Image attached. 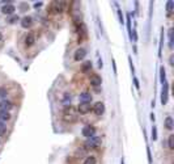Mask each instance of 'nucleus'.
Segmentation results:
<instances>
[{"mask_svg": "<svg viewBox=\"0 0 174 164\" xmlns=\"http://www.w3.org/2000/svg\"><path fill=\"white\" fill-rule=\"evenodd\" d=\"M77 110L74 109L72 107H67L63 110V120L66 122H76L77 121Z\"/></svg>", "mask_w": 174, "mask_h": 164, "instance_id": "1", "label": "nucleus"}, {"mask_svg": "<svg viewBox=\"0 0 174 164\" xmlns=\"http://www.w3.org/2000/svg\"><path fill=\"white\" fill-rule=\"evenodd\" d=\"M101 145V138H98V137H90V138H88L85 140V147L86 148H96V147H98Z\"/></svg>", "mask_w": 174, "mask_h": 164, "instance_id": "2", "label": "nucleus"}, {"mask_svg": "<svg viewBox=\"0 0 174 164\" xmlns=\"http://www.w3.org/2000/svg\"><path fill=\"white\" fill-rule=\"evenodd\" d=\"M162 91H161V104L162 105H166L168 104V99H169V84L165 83L162 84Z\"/></svg>", "mask_w": 174, "mask_h": 164, "instance_id": "3", "label": "nucleus"}, {"mask_svg": "<svg viewBox=\"0 0 174 164\" xmlns=\"http://www.w3.org/2000/svg\"><path fill=\"white\" fill-rule=\"evenodd\" d=\"M90 110H92L90 102H80L77 107V113H80V114H86V113H89Z\"/></svg>", "mask_w": 174, "mask_h": 164, "instance_id": "4", "label": "nucleus"}, {"mask_svg": "<svg viewBox=\"0 0 174 164\" xmlns=\"http://www.w3.org/2000/svg\"><path fill=\"white\" fill-rule=\"evenodd\" d=\"M81 133H83V135L85 138L94 137V134H96V128H94V126H90V125H86V126H84Z\"/></svg>", "mask_w": 174, "mask_h": 164, "instance_id": "5", "label": "nucleus"}, {"mask_svg": "<svg viewBox=\"0 0 174 164\" xmlns=\"http://www.w3.org/2000/svg\"><path fill=\"white\" fill-rule=\"evenodd\" d=\"M14 5L12 3H5V5L2 7V12L3 14H5V16H12V14L14 13Z\"/></svg>", "mask_w": 174, "mask_h": 164, "instance_id": "6", "label": "nucleus"}, {"mask_svg": "<svg viewBox=\"0 0 174 164\" xmlns=\"http://www.w3.org/2000/svg\"><path fill=\"white\" fill-rule=\"evenodd\" d=\"M92 110H93L97 116H102V114L105 113V104L101 102V101H98V102H96V104L93 105Z\"/></svg>", "mask_w": 174, "mask_h": 164, "instance_id": "7", "label": "nucleus"}, {"mask_svg": "<svg viewBox=\"0 0 174 164\" xmlns=\"http://www.w3.org/2000/svg\"><path fill=\"white\" fill-rule=\"evenodd\" d=\"M85 57H86V50H85L84 47H79V49L75 51V55H74V58H75L76 62L83 61Z\"/></svg>", "mask_w": 174, "mask_h": 164, "instance_id": "8", "label": "nucleus"}, {"mask_svg": "<svg viewBox=\"0 0 174 164\" xmlns=\"http://www.w3.org/2000/svg\"><path fill=\"white\" fill-rule=\"evenodd\" d=\"M13 107V104L9 101V100H0V110H4V112H8L11 110Z\"/></svg>", "mask_w": 174, "mask_h": 164, "instance_id": "9", "label": "nucleus"}, {"mask_svg": "<svg viewBox=\"0 0 174 164\" xmlns=\"http://www.w3.org/2000/svg\"><path fill=\"white\" fill-rule=\"evenodd\" d=\"M79 99H80V102H90L92 95L89 92H81L80 96H79Z\"/></svg>", "mask_w": 174, "mask_h": 164, "instance_id": "10", "label": "nucleus"}, {"mask_svg": "<svg viewBox=\"0 0 174 164\" xmlns=\"http://www.w3.org/2000/svg\"><path fill=\"white\" fill-rule=\"evenodd\" d=\"M33 24V19L30 16H25L23 20H21V26L23 28H30Z\"/></svg>", "mask_w": 174, "mask_h": 164, "instance_id": "11", "label": "nucleus"}, {"mask_svg": "<svg viewBox=\"0 0 174 164\" xmlns=\"http://www.w3.org/2000/svg\"><path fill=\"white\" fill-rule=\"evenodd\" d=\"M101 83H102V79H101L98 75H92V78H90V84L93 85V87H100L101 85Z\"/></svg>", "mask_w": 174, "mask_h": 164, "instance_id": "12", "label": "nucleus"}, {"mask_svg": "<svg viewBox=\"0 0 174 164\" xmlns=\"http://www.w3.org/2000/svg\"><path fill=\"white\" fill-rule=\"evenodd\" d=\"M131 13L127 14V32H128V36H130V40L132 38V28H131ZM132 41V40H131Z\"/></svg>", "mask_w": 174, "mask_h": 164, "instance_id": "13", "label": "nucleus"}, {"mask_svg": "<svg viewBox=\"0 0 174 164\" xmlns=\"http://www.w3.org/2000/svg\"><path fill=\"white\" fill-rule=\"evenodd\" d=\"M9 118H11V116H9L8 112L0 110V122H2V123H5L7 121H9Z\"/></svg>", "mask_w": 174, "mask_h": 164, "instance_id": "14", "label": "nucleus"}, {"mask_svg": "<svg viewBox=\"0 0 174 164\" xmlns=\"http://www.w3.org/2000/svg\"><path fill=\"white\" fill-rule=\"evenodd\" d=\"M34 42H35V37H34V34H28V36H26V38H25L26 46H33Z\"/></svg>", "mask_w": 174, "mask_h": 164, "instance_id": "15", "label": "nucleus"}, {"mask_svg": "<svg viewBox=\"0 0 174 164\" xmlns=\"http://www.w3.org/2000/svg\"><path fill=\"white\" fill-rule=\"evenodd\" d=\"M64 8V3L63 2H54V9L55 12H62Z\"/></svg>", "mask_w": 174, "mask_h": 164, "instance_id": "16", "label": "nucleus"}, {"mask_svg": "<svg viewBox=\"0 0 174 164\" xmlns=\"http://www.w3.org/2000/svg\"><path fill=\"white\" fill-rule=\"evenodd\" d=\"M165 128L168 130H173V118L171 117H166L165 120Z\"/></svg>", "mask_w": 174, "mask_h": 164, "instance_id": "17", "label": "nucleus"}, {"mask_svg": "<svg viewBox=\"0 0 174 164\" xmlns=\"http://www.w3.org/2000/svg\"><path fill=\"white\" fill-rule=\"evenodd\" d=\"M160 80H161L162 84L166 83V72H165V67H164V66L160 68Z\"/></svg>", "mask_w": 174, "mask_h": 164, "instance_id": "18", "label": "nucleus"}, {"mask_svg": "<svg viewBox=\"0 0 174 164\" xmlns=\"http://www.w3.org/2000/svg\"><path fill=\"white\" fill-rule=\"evenodd\" d=\"M90 68H92V62H90V61H86V62H84V63H83V66H81V70H83V72L89 71Z\"/></svg>", "mask_w": 174, "mask_h": 164, "instance_id": "19", "label": "nucleus"}, {"mask_svg": "<svg viewBox=\"0 0 174 164\" xmlns=\"http://www.w3.org/2000/svg\"><path fill=\"white\" fill-rule=\"evenodd\" d=\"M173 28H170L169 30H168V37H169V49H173Z\"/></svg>", "mask_w": 174, "mask_h": 164, "instance_id": "20", "label": "nucleus"}, {"mask_svg": "<svg viewBox=\"0 0 174 164\" xmlns=\"http://www.w3.org/2000/svg\"><path fill=\"white\" fill-rule=\"evenodd\" d=\"M62 104H63V105H68V104H71V95L69 93L64 95V97L62 100Z\"/></svg>", "mask_w": 174, "mask_h": 164, "instance_id": "21", "label": "nucleus"}, {"mask_svg": "<svg viewBox=\"0 0 174 164\" xmlns=\"http://www.w3.org/2000/svg\"><path fill=\"white\" fill-rule=\"evenodd\" d=\"M84 164H97V159L94 158V156H88V158L85 159Z\"/></svg>", "mask_w": 174, "mask_h": 164, "instance_id": "22", "label": "nucleus"}, {"mask_svg": "<svg viewBox=\"0 0 174 164\" xmlns=\"http://www.w3.org/2000/svg\"><path fill=\"white\" fill-rule=\"evenodd\" d=\"M7 96H8V91H7L5 88H0V100H4L7 99Z\"/></svg>", "mask_w": 174, "mask_h": 164, "instance_id": "23", "label": "nucleus"}, {"mask_svg": "<svg viewBox=\"0 0 174 164\" xmlns=\"http://www.w3.org/2000/svg\"><path fill=\"white\" fill-rule=\"evenodd\" d=\"M173 8H174V2L169 0L168 3H166V9H168V14H170L173 12Z\"/></svg>", "mask_w": 174, "mask_h": 164, "instance_id": "24", "label": "nucleus"}, {"mask_svg": "<svg viewBox=\"0 0 174 164\" xmlns=\"http://www.w3.org/2000/svg\"><path fill=\"white\" fill-rule=\"evenodd\" d=\"M162 42H164V30H161V38H160V47H158V57H161V53H162Z\"/></svg>", "mask_w": 174, "mask_h": 164, "instance_id": "25", "label": "nucleus"}, {"mask_svg": "<svg viewBox=\"0 0 174 164\" xmlns=\"http://www.w3.org/2000/svg\"><path fill=\"white\" fill-rule=\"evenodd\" d=\"M168 145H169V148H170V150H173V148H174V135H173V134H171V135L169 137V140H168Z\"/></svg>", "mask_w": 174, "mask_h": 164, "instance_id": "26", "label": "nucleus"}, {"mask_svg": "<svg viewBox=\"0 0 174 164\" xmlns=\"http://www.w3.org/2000/svg\"><path fill=\"white\" fill-rule=\"evenodd\" d=\"M85 155V148H77L76 150V156H84Z\"/></svg>", "mask_w": 174, "mask_h": 164, "instance_id": "27", "label": "nucleus"}, {"mask_svg": "<svg viewBox=\"0 0 174 164\" xmlns=\"http://www.w3.org/2000/svg\"><path fill=\"white\" fill-rule=\"evenodd\" d=\"M5 131H7V128H5V125L0 122V135H4V134H5Z\"/></svg>", "mask_w": 174, "mask_h": 164, "instance_id": "28", "label": "nucleus"}, {"mask_svg": "<svg viewBox=\"0 0 174 164\" xmlns=\"http://www.w3.org/2000/svg\"><path fill=\"white\" fill-rule=\"evenodd\" d=\"M152 139H153V140L157 139V129H156V126H153V129H152Z\"/></svg>", "mask_w": 174, "mask_h": 164, "instance_id": "29", "label": "nucleus"}, {"mask_svg": "<svg viewBox=\"0 0 174 164\" xmlns=\"http://www.w3.org/2000/svg\"><path fill=\"white\" fill-rule=\"evenodd\" d=\"M118 14H119V21H120V24H123V13H122L120 8H118Z\"/></svg>", "mask_w": 174, "mask_h": 164, "instance_id": "30", "label": "nucleus"}, {"mask_svg": "<svg viewBox=\"0 0 174 164\" xmlns=\"http://www.w3.org/2000/svg\"><path fill=\"white\" fill-rule=\"evenodd\" d=\"M43 5L42 2H38V3H34V8H41V7Z\"/></svg>", "mask_w": 174, "mask_h": 164, "instance_id": "31", "label": "nucleus"}, {"mask_svg": "<svg viewBox=\"0 0 174 164\" xmlns=\"http://www.w3.org/2000/svg\"><path fill=\"white\" fill-rule=\"evenodd\" d=\"M134 83H135L136 89H140V87H139V81H137V79H136V78H134Z\"/></svg>", "mask_w": 174, "mask_h": 164, "instance_id": "32", "label": "nucleus"}, {"mask_svg": "<svg viewBox=\"0 0 174 164\" xmlns=\"http://www.w3.org/2000/svg\"><path fill=\"white\" fill-rule=\"evenodd\" d=\"M17 20H18V17H17V16H14V17H12V19H9L8 21H9V22H14V21H17Z\"/></svg>", "mask_w": 174, "mask_h": 164, "instance_id": "33", "label": "nucleus"}, {"mask_svg": "<svg viewBox=\"0 0 174 164\" xmlns=\"http://www.w3.org/2000/svg\"><path fill=\"white\" fill-rule=\"evenodd\" d=\"M98 68H100V70L102 68V61H101V59H98Z\"/></svg>", "mask_w": 174, "mask_h": 164, "instance_id": "34", "label": "nucleus"}, {"mask_svg": "<svg viewBox=\"0 0 174 164\" xmlns=\"http://www.w3.org/2000/svg\"><path fill=\"white\" fill-rule=\"evenodd\" d=\"M113 66H114V74H117V64H115V61H113Z\"/></svg>", "mask_w": 174, "mask_h": 164, "instance_id": "35", "label": "nucleus"}, {"mask_svg": "<svg viewBox=\"0 0 174 164\" xmlns=\"http://www.w3.org/2000/svg\"><path fill=\"white\" fill-rule=\"evenodd\" d=\"M173 58H174V57H170V59H169V62H170L171 66H173Z\"/></svg>", "mask_w": 174, "mask_h": 164, "instance_id": "36", "label": "nucleus"}, {"mask_svg": "<svg viewBox=\"0 0 174 164\" xmlns=\"http://www.w3.org/2000/svg\"><path fill=\"white\" fill-rule=\"evenodd\" d=\"M3 40V34H2V32H0V41Z\"/></svg>", "mask_w": 174, "mask_h": 164, "instance_id": "37", "label": "nucleus"}, {"mask_svg": "<svg viewBox=\"0 0 174 164\" xmlns=\"http://www.w3.org/2000/svg\"><path fill=\"white\" fill-rule=\"evenodd\" d=\"M120 164H125V160H123V159L120 160Z\"/></svg>", "mask_w": 174, "mask_h": 164, "instance_id": "38", "label": "nucleus"}]
</instances>
